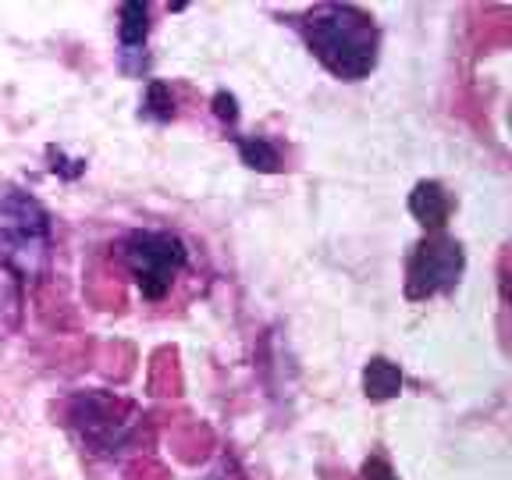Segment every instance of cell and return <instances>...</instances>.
<instances>
[{
	"instance_id": "6da1fadb",
	"label": "cell",
	"mask_w": 512,
	"mask_h": 480,
	"mask_svg": "<svg viewBox=\"0 0 512 480\" xmlns=\"http://www.w3.org/2000/svg\"><path fill=\"white\" fill-rule=\"evenodd\" d=\"M306 47L335 79L360 82L377 64V25L352 4H320L296 18Z\"/></svg>"
},
{
	"instance_id": "7a4b0ae2",
	"label": "cell",
	"mask_w": 512,
	"mask_h": 480,
	"mask_svg": "<svg viewBox=\"0 0 512 480\" xmlns=\"http://www.w3.org/2000/svg\"><path fill=\"white\" fill-rule=\"evenodd\" d=\"M54 224L36 196L4 192L0 196V267L18 281H40L50 271Z\"/></svg>"
},
{
	"instance_id": "3957f363",
	"label": "cell",
	"mask_w": 512,
	"mask_h": 480,
	"mask_svg": "<svg viewBox=\"0 0 512 480\" xmlns=\"http://www.w3.org/2000/svg\"><path fill=\"white\" fill-rule=\"evenodd\" d=\"M125 267L136 278L139 296L160 303L189 260V246L175 232H132L125 239Z\"/></svg>"
},
{
	"instance_id": "277c9868",
	"label": "cell",
	"mask_w": 512,
	"mask_h": 480,
	"mask_svg": "<svg viewBox=\"0 0 512 480\" xmlns=\"http://www.w3.org/2000/svg\"><path fill=\"white\" fill-rule=\"evenodd\" d=\"M466 271V253L456 239L445 232L427 235L416 242L413 256L406 264V296L409 299H431L438 292H452Z\"/></svg>"
},
{
	"instance_id": "5b68a950",
	"label": "cell",
	"mask_w": 512,
	"mask_h": 480,
	"mask_svg": "<svg viewBox=\"0 0 512 480\" xmlns=\"http://www.w3.org/2000/svg\"><path fill=\"white\" fill-rule=\"evenodd\" d=\"M409 210L427 228V235H434L448 224V217L456 210V200H452V192L441 182H420L409 192Z\"/></svg>"
},
{
	"instance_id": "8992f818",
	"label": "cell",
	"mask_w": 512,
	"mask_h": 480,
	"mask_svg": "<svg viewBox=\"0 0 512 480\" xmlns=\"http://www.w3.org/2000/svg\"><path fill=\"white\" fill-rule=\"evenodd\" d=\"M363 392L370 402H388L402 392V370L384 356H374L363 370Z\"/></svg>"
},
{
	"instance_id": "52a82bcc",
	"label": "cell",
	"mask_w": 512,
	"mask_h": 480,
	"mask_svg": "<svg viewBox=\"0 0 512 480\" xmlns=\"http://www.w3.org/2000/svg\"><path fill=\"white\" fill-rule=\"evenodd\" d=\"M146 32H150V8L146 4H125L121 8V22H118V36H121V54H139L146 43Z\"/></svg>"
},
{
	"instance_id": "ba28073f",
	"label": "cell",
	"mask_w": 512,
	"mask_h": 480,
	"mask_svg": "<svg viewBox=\"0 0 512 480\" xmlns=\"http://www.w3.org/2000/svg\"><path fill=\"white\" fill-rule=\"evenodd\" d=\"M239 153H242V160H246L249 168H256V171H278L281 168V157H278V150H274L267 139H249V136H239Z\"/></svg>"
},
{
	"instance_id": "9c48e42d",
	"label": "cell",
	"mask_w": 512,
	"mask_h": 480,
	"mask_svg": "<svg viewBox=\"0 0 512 480\" xmlns=\"http://www.w3.org/2000/svg\"><path fill=\"white\" fill-rule=\"evenodd\" d=\"M146 114H153V118H171L175 114V104H171V89L164 86V82H150V89H146Z\"/></svg>"
},
{
	"instance_id": "30bf717a",
	"label": "cell",
	"mask_w": 512,
	"mask_h": 480,
	"mask_svg": "<svg viewBox=\"0 0 512 480\" xmlns=\"http://www.w3.org/2000/svg\"><path fill=\"white\" fill-rule=\"evenodd\" d=\"M363 480H399V477H395V470L384 459H367L363 463Z\"/></svg>"
},
{
	"instance_id": "8fae6325",
	"label": "cell",
	"mask_w": 512,
	"mask_h": 480,
	"mask_svg": "<svg viewBox=\"0 0 512 480\" xmlns=\"http://www.w3.org/2000/svg\"><path fill=\"white\" fill-rule=\"evenodd\" d=\"M214 111H217V118H224V121L239 118V111H235V96H228V93H217L214 96Z\"/></svg>"
}]
</instances>
